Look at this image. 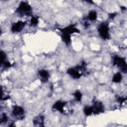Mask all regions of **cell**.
Wrapping results in <instances>:
<instances>
[{"mask_svg": "<svg viewBox=\"0 0 127 127\" xmlns=\"http://www.w3.org/2000/svg\"><path fill=\"white\" fill-rule=\"evenodd\" d=\"M15 13L18 15V17H31L34 15V9L33 6L28 1H21L19 2Z\"/></svg>", "mask_w": 127, "mask_h": 127, "instance_id": "6da1fadb", "label": "cell"}, {"mask_svg": "<svg viewBox=\"0 0 127 127\" xmlns=\"http://www.w3.org/2000/svg\"><path fill=\"white\" fill-rule=\"evenodd\" d=\"M96 32L98 37L102 41H108L111 38V33H110V26L108 21H102L97 25Z\"/></svg>", "mask_w": 127, "mask_h": 127, "instance_id": "7a4b0ae2", "label": "cell"}, {"mask_svg": "<svg viewBox=\"0 0 127 127\" xmlns=\"http://www.w3.org/2000/svg\"><path fill=\"white\" fill-rule=\"evenodd\" d=\"M111 64L113 66H115L118 71L122 72L123 74L127 73V60L126 58L120 56V55H113L111 57Z\"/></svg>", "mask_w": 127, "mask_h": 127, "instance_id": "3957f363", "label": "cell"}, {"mask_svg": "<svg viewBox=\"0 0 127 127\" xmlns=\"http://www.w3.org/2000/svg\"><path fill=\"white\" fill-rule=\"evenodd\" d=\"M10 114L11 116L15 119V120H18V121H22L25 119L26 117V110L23 106L19 105V104H14L11 108V111H10Z\"/></svg>", "mask_w": 127, "mask_h": 127, "instance_id": "277c9868", "label": "cell"}, {"mask_svg": "<svg viewBox=\"0 0 127 127\" xmlns=\"http://www.w3.org/2000/svg\"><path fill=\"white\" fill-rule=\"evenodd\" d=\"M27 26H28V22L27 21L21 20V19L16 20V21L11 23V25H10V32L12 34H15V35L16 34H20L21 32L24 31V29Z\"/></svg>", "mask_w": 127, "mask_h": 127, "instance_id": "5b68a950", "label": "cell"}, {"mask_svg": "<svg viewBox=\"0 0 127 127\" xmlns=\"http://www.w3.org/2000/svg\"><path fill=\"white\" fill-rule=\"evenodd\" d=\"M67 105H68V102L66 100L58 99V100L53 102V104H52V111L58 112V113H61V114H65Z\"/></svg>", "mask_w": 127, "mask_h": 127, "instance_id": "8992f818", "label": "cell"}, {"mask_svg": "<svg viewBox=\"0 0 127 127\" xmlns=\"http://www.w3.org/2000/svg\"><path fill=\"white\" fill-rule=\"evenodd\" d=\"M59 32L60 34H65V35H69V36H72L74 34H79L80 33V30L79 28L77 27L76 24L72 23V24H68L64 27H62L59 29Z\"/></svg>", "mask_w": 127, "mask_h": 127, "instance_id": "52a82bcc", "label": "cell"}, {"mask_svg": "<svg viewBox=\"0 0 127 127\" xmlns=\"http://www.w3.org/2000/svg\"><path fill=\"white\" fill-rule=\"evenodd\" d=\"M65 72H66V74H67L70 78H72V79H74V80H78V79H80V78L84 75V74L81 72V70L77 67V65H73V66L67 67L66 70H65Z\"/></svg>", "mask_w": 127, "mask_h": 127, "instance_id": "ba28073f", "label": "cell"}, {"mask_svg": "<svg viewBox=\"0 0 127 127\" xmlns=\"http://www.w3.org/2000/svg\"><path fill=\"white\" fill-rule=\"evenodd\" d=\"M37 77L42 83H48L51 78V72L48 68H39L37 70Z\"/></svg>", "mask_w": 127, "mask_h": 127, "instance_id": "9c48e42d", "label": "cell"}, {"mask_svg": "<svg viewBox=\"0 0 127 127\" xmlns=\"http://www.w3.org/2000/svg\"><path fill=\"white\" fill-rule=\"evenodd\" d=\"M92 109H93V115H100L105 112V105L102 101L94 99L91 103Z\"/></svg>", "mask_w": 127, "mask_h": 127, "instance_id": "30bf717a", "label": "cell"}, {"mask_svg": "<svg viewBox=\"0 0 127 127\" xmlns=\"http://www.w3.org/2000/svg\"><path fill=\"white\" fill-rule=\"evenodd\" d=\"M97 19H98V11L96 9H90L83 18V20L89 23H94L97 21Z\"/></svg>", "mask_w": 127, "mask_h": 127, "instance_id": "8fae6325", "label": "cell"}, {"mask_svg": "<svg viewBox=\"0 0 127 127\" xmlns=\"http://www.w3.org/2000/svg\"><path fill=\"white\" fill-rule=\"evenodd\" d=\"M32 123L34 127H46V117L43 114H38L33 118Z\"/></svg>", "mask_w": 127, "mask_h": 127, "instance_id": "7c38bea8", "label": "cell"}, {"mask_svg": "<svg viewBox=\"0 0 127 127\" xmlns=\"http://www.w3.org/2000/svg\"><path fill=\"white\" fill-rule=\"evenodd\" d=\"M40 24V17L36 14H34L33 16H31L29 18V21H28V26L31 27V28H36L38 27Z\"/></svg>", "mask_w": 127, "mask_h": 127, "instance_id": "4fadbf2b", "label": "cell"}, {"mask_svg": "<svg viewBox=\"0 0 127 127\" xmlns=\"http://www.w3.org/2000/svg\"><path fill=\"white\" fill-rule=\"evenodd\" d=\"M111 81L114 84H120L123 81V73L120 71H115L111 76Z\"/></svg>", "mask_w": 127, "mask_h": 127, "instance_id": "5bb4252c", "label": "cell"}, {"mask_svg": "<svg viewBox=\"0 0 127 127\" xmlns=\"http://www.w3.org/2000/svg\"><path fill=\"white\" fill-rule=\"evenodd\" d=\"M82 114L84 117H90L93 116V109L91 104H85L82 107Z\"/></svg>", "mask_w": 127, "mask_h": 127, "instance_id": "9a60e30c", "label": "cell"}, {"mask_svg": "<svg viewBox=\"0 0 127 127\" xmlns=\"http://www.w3.org/2000/svg\"><path fill=\"white\" fill-rule=\"evenodd\" d=\"M72 98L76 103H80L83 99V93L80 89H75L72 92Z\"/></svg>", "mask_w": 127, "mask_h": 127, "instance_id": "2e32d148", "label": "cell"}, {"mask_svg": "<svg viewBox=\"0 0 127 127\" xmlns=\"http://www.w3.org/2000/svg\"><path fill=\"white\" fill-rule=\"evenodd\" d=\"M115 102L116 104H118L119 106H122V105H125L127 104V96L126 95H116L115 97Z\"/></svg>", "mask_w": 127, "mask_h": 127, "instance_id": "e0dca14e", "label": "cell"}, {"mask_svg": "<svg viewBox=\"0 0 127 127\" xmlns=\"http://www.w3.org/2000/svg\"><path fill=\"white\" fill-rule=\"evenodd\" d=\"M60 36H61L62 42H63L66 47H69V46L71 45V37H72V36L65 35V34H60Z\"/></svg>", "mask_w": 127, "mask_h": 127, "instance_id": "ac0fdd59", "label": "cell"}, {"mask_svg": "<svg viewBox=\"0 0 127 127\" xmlns=\"http://www.w3.org/2000/svg\"><path fill=\"white\" fill-rule=\"evenodd\" d=\"M12 66H13V64H12L9 60H7L6 62H4V63H1V64H0V67H1V69H2V70H7V69L11 68Z\"/></svg>", "mask_w": 127, "mask_h": 127, "instance_id": "d6986e66", "label": "cell"}, {"mask_svg": "<svg viewBox=\"0 0 127 127\" xmlns=\"http://www.w3.org/2000/svg\"><path fill=\"white\" fill-rule=\"evenodd\" d=\"M8 121H9V116L7 113L5 112H2L1 115H0V123L1 125H6L8 124Z\"/></svg>", "mask_w": 127, "mask_h": 127, "instance_id": "ffe728a7", "label": "cell"}, {"mask_svg": "<svg viewBox=\"0 0 127 127\" xmlns=\"http://www.w3.org/2000/svg\"><path fill=\"white\" fill-rule=\"evenodd\" d=\"M10 99V95L8 93H6L5 91V88L2 87V91H1V96H0V100L1 102H4V101H7Z\"/></svg>", "mask_w": 127, "mask_h": 127, "instance_id": "44dd1931", "label": "cell"}, {"mask_svg": "<svg viewBox=\"0 0 127 127\" xmlns=\"http://www.w3.org/2000/svg\"><path fill=\"white\" fill-rule=\"evenodd\" d=\"M8 60V56H7V53L4 51V50H2L1 51V62H0V64L1 63H4V62H6Z\"/></svg>", "mask_w": 127, "mask_h": 127, "instance_id": "7402d4cb", "label": "cell"}, {"mask_svg": "<svg viewBox=\"0 0 127 127\" xmlns=\"http://www.w3.org/2000/svg\"><path fill=\"white\" fill-rule=\"evenodd\" d=\"M118 15V13L117 12H111V13H109L108 14V19H111V20H113L114 18H116V16Z\"/></svg>", "mask_w": 127, "mask_h": 127, "instance_id": "603a6c76", "label": "cell"}, {"mask_svg": "<svg viewBox=\"0 0 127 127\" xmlns=\"http://www.w3.org/2000/svg\"><path fill=\"white\" fill-rule=\"evenodd\" d=\"M7 127H22V126H18L15 122H10L7 124Z\"/></svg>", "mask_w": 127, "mask_h": 127, "instance_id": "cb8c5ba5", "label": "cell"}]
</instances>
